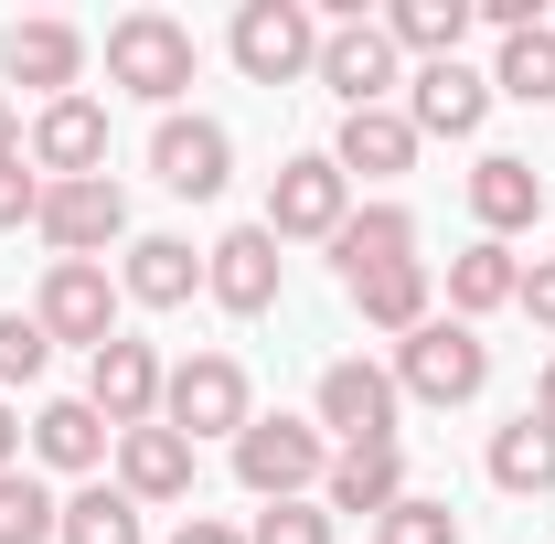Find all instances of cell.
I'll list each match as a JSON object with an SVG mask.
<instances>
[{
  "instance_id": "8fae6325",
  "label": "cell",
  "mask_w": 555,
  "mask_h": 544,
  "mask_svg": "<svg viewBox=\"0 0 555 544\" xmlns=\"http://www.w3.org/2000/svg\"><path fill=\"white\" fill-rule=\"evenodd\" d=\"M160 385H171V363H160V352H150V341H107V352H86V406L107 416V427H118V438H129V427H150V416H160Z\"/></svg>"
},
{
  "instance_id": "603a6c76",
  "label": "cell",
  "mask_w": 555,
  "mask_h": 544,
  "mask_svg": "<svg viewBox=\"0 0 555 544\" xmlns=\"http://www.w3.org/2000/svg\"><path fill=\"white\" fill-rule=\"evenodd\" d=\"M118 288H129L139 310H182V299L204 288V257H193L182 235H139V246H129V277H118Z\"/></svg>"
},
{
  "instance_id": "83f0119b",
  "label": "cell",
  "mask_w": 555,
  "mask_h": 544,
  "mask_svg": "<svg viewBox=\"0 0 555 544\" xmlns=\"http://www.w3.org/2000/svg\"><path fill=\"white\" fill-rule=\"evenodd\" d=\"M54 544H150V534H139V502L118 491V480H86V491L65 502V534Z\"/></svg>"
},
{
  "instance_id": "d6a6232c",
  "label": "cell",
  "mask_w": 555,
  "mask_h": 544,
  "mask_svg": "<svg viewBox=\"0 0 555 544\" xmlns=\"http://www.w3.org/2000/svg\"><path fill=\"white\" fill-rule=\"evenodd\" d=\"M43 352H54V341H43L33 310H0V385H33V374H43Z\"/></svg>"
},
{
  "instance_id": "9c48e42d",
  "label": "cell",
  "mask_w": 555,
  "mask_h": 544,
  "mask_svg": "<svg viewBox=\"0 0 555 544\" xmlns=\"http://www.w3.org/2000/svg\"><path fill=\"white\" fill-rule=\"evenodd\" d=\"M150 171H160V193H182V204H214L224 182H235V139H224V118H160L150 129Z\"/></svg>"
},
{
  "instance_id": "484cf974",
  "label": "cell",
  "mask_w": 555,
  "mask_h": 544,
  "mask_svg": "<svg viewBox=\"0 0 555 544\" xmlns=\"http://www.w3.org/2000/svg\"><path fill=\"white\" fill-rule=\"evenodd\" d=\"M513 288H524V268H513V246H460V257H449V310H460V321H481V310H513Z\"/></svg>"
},
{
  "instance_id": "d6986e66",
  "label": "cell",
  "mask_w": 555,
  "mask_h": 544,
  "mask_svg": "<svg viewBox=\"0 0 555 544\" xmlns=\"http://www.w3.org/2000/svg\"><path fill=\"white\" fill-rule=\"evenodd\" d=\"M332 268H343V288H363V277H385V268H416V213H406V204H363V213H343Z\"/></svg>"
},
{
  "instance_id": "277c9868",
  "label": "cell",
  "mask_w": 555,
  "mask_h": 544,
  "mask_svg": "<svg viewBox=\"0 0 555 544\" xmlns=\"http://www.w3.org/2000/svg\"><path fill=\"white\" fill-rule=\"evenodd\" d=\"M224 43H235L246 86H299V75H321V11L310 0H246Z\"/></svg>"
},
{
  "instance_id": "d4e9b609",
  "label": "cell",
  "mask_w": 555,
  "mask_h": 544,
  "mask_svg": "<svg viewBox=\"0 0 555 544\" xmlns=\"http://www.w3.org/2000/svg\"><path fill=\"white\" fill-rule=\"evenodd\" d=\"M491 480L524 491V502H545V491H555V427L534 406L513 416V427H491Z\"/></svg>"
},
{
  "instance_id": "7a4b0ae2",
  "label": "cell",
  "mask_w": 555,
  "mask_h": 544,
  "mask_svg": "<svg viewBox=\"0 0 555 544\" xmlns=\"http://www.w3.org/2000/svg\"><path fill=\"white\" fill-rule=\"evenodd\" d=\"M107 86H129V96H150V107L171 118V96L193 86V22H171V11L107 22Z\"/></svg>"
},
{
  "instance_id": "7402d4cb",
  "label": "cell",
  "mask_w": 555,
  "mask_h": 544,
  "mask_svg": "<svg viewBox=\"0 0 555 544\" xmlns=\"http://www.w3.org/2000/svg\"><path fill=\"white\" fill-rule=\"evenodd\" d=\"M352 310H363V332H427V321H438V277H427V257H416V268H385V277H363V288H352Z\"/></svg>"
},
{
  "instance_id": "5b68a950",
  "label": "cell",
  "mask_w": 555,
  "mask_h": 544,
  "mask_svg": "<svg viewBox=\"0 0 555 544\" xmlns=\"http://www.w3.org/2000/svg\"><path fill=\"white\" fill-rule=\"evenodd\" d=\"M343 213H352V182H343V160H332V150L278 160V182H268V235H278V246H332V235H343Z\"/></svg>"
},
{
  "instance_id": "f546056e",
  "label": "cell",
  "mask_w": 555,
  "mask_h": 544,
  "mask_svg": "<svg viewBox=\"0 0 555 544\" xmlns=\"http://www.w3.org/2000/svg\"><path fill=\"white\" fill-rule=\"evenodd\" d=\"M65 534V502L33 470H0V544H54Z\"/></svg>"
},
{
  "instance_id": "f1b7e54d",
  "label": "cell",
  "mask_w": 555,
  "mask_h": 544,
  "mask_svg": "<svg viewBox=\"0 0 555 544\" xmlns=\"http://www.w3.org/2000/svg\"><path fill=\"white\" fill-rule=\"evenodd\" d=\"M491 96H524V107H545V96H555V22H534V33H513V43H502Z\"/></svg>"
},
{
  "instance_id": "836d02e7",
  "label": "cell",
  "mask_w": 555,
  "mask_h": 544,
  "mask_svg": "<svg viewBox=\"0 0 555 544\" xmlns=\"http://www.w3.org/2000/svg\"><path fill=\"white\" fill-rule=\"evenodd\" d=\"M33 213H43V171H33V160H0V235L33 224Z\"/></svg>"
},
{
  "instance_id": "ffe728a7",
  "label": "cell",
  "mask_w": 555,
  "mask_h": 544,
  "mask_svg": "<svg viewBox=\"0 0 555 544\" xmlns=\"http://www.w3.org/2000/svg\"><path fill=\"white\" fill-rule=\"evenodd\" d=\"M470 213H481V235H524L534 213H545V171L534 160H513V150H481V171H470Z\"/></svg>"
},
{
  "instance_id": "5bb4252c",
  "label": "cell",
  "mask_w": 555,
  "mask_h": 544,
  "mask_svg": "<svg viewBox=\"0 0 555 544\" xmlns=\"http://www.w3.org/2000/svg\"><path fill=\"white\" fill-rule=\"evenodd\" d=\"M321 86L352 107H385V86H396V33L385 22H321Z\"/></svg>"
},
{
  "instance_id": "4316f807",
  "label": "cell",
  "mask_w": 555,
  "mask_h": 544,
  "mask_svg": "<svg viewBox=\"0 0 555 544\" xmlns=\"http://www.w3.org/2000/svg\"><path fill=\"white\" fill-rule=\"evenodd\" d=\"M385 33H396V54L449 65V54H460V33H470V0H396V11H385Z\"/></svg>"
},
{
  "instance_id": "cb8c5ba5",
  "label": "cell",
  "mask_w": 555,
  "mask_h": 544,
  "mask_svg": "<svg viewBox=\"0 0 555 544\" xmlns=\"http://www.w3.org/2000/svg\"><path fill=\"white\" fill-rule=\"evenodd\" d=\"M107 438H118V427L86 406V396H54V406L33 416V459H43V470H96Z\"/></svg>"
},
{
  "instance_id": "7c38bea8",
  "label": "cell",
  "mask_w": 555,
  "mask_h": 544,
  "mask_svg": "<svg viewBox=\"0 0 555 544\" xmlns=\"http://www.w3.org/2000/svg\"><path fill=\"white\" fill-rule=\"evenodd\" d=\"M22 160H33L43 182H96V171H107V107H96V96H54V107L33 118V139H22Z\"/></svg>"
},
{
  "instance_id": "1f68e13d",
  "label": "cell",
  "mask_w": 555,
  "mask_h": 544,
  "mask_svg": "<svg viewBox=\"0 0 555 544\" xmlns=\"http://www.w3.org/2000/svg\"><path fill=\"white\" fill-rule=\"evenodd\" d=\"M246 544H332V513H321V502H268V513L246 523Z\"/></svg>"
},
{
  "instance_id": "e0dca14e",
  "label": "cell",
  "mask_w": 555,
  "mask_h": 544,
  "mask_svg": "<svg viewBox=\"0 0 555 544\" xmlns=\"http://www.w3.org/2000/svg\"><path fill=\"white\" fill-rule=\"evenodd\" d=\"M118 491H129L139 513H150V502H193V438L160 427V416L129 427V438H118Z\"/></svg>"
},
{
  "instance_id": "2e32d148",
  "label": "cell",
  "mask_w": 555,
  "mask_h": 544,
  "mask_svg": "<svg viewBox=\"0 0 555 544\" xmlns=\"http://www.w3.org/2000/svg\"><path fill=\"white\" fill-rule=\"evenodd\" d=\"M406 502V449H332V480H321V513L332 523H385Z\"/></svg>"
},
{
  "instance_id": "f35d334b",
  "label": "cell",
  "mask_w": 555,
  "mask_h": 544,
  "mask_svg": "<svg viewBox=\"0 0 555 544\" xmlns=\"http://www.w3.org/2000/svg\"><path fill=\"white\" fill-rule=\"evenodd\" d=\"M534 416H545V427H555V363H545V385H534Z\"/></svg>"
},
{
  "instance_id": "8992f818",
  "label": "cell",
  "mask_w": 555,
  "mask_h": 544,
  "mask_svg": "<svg viewBox=\"0 0 555 544\" xmlns=\"http://www.w3.org/2000/svg\"><path fill=\"white\" fill-rule=\"evenodd\" d=\"M246 363L235 352H193V363H171V385H160V427H182V438H246Z\"/></svg>"
},
{
  "instance_id": "30bf717a",
  "label": "cell",
  "mask_w": 555,
  "mask_h": 544,
  "mask_svg": "<svg viewBox=\"0 0 555 544\" xmlns=\"http://www.w3.org/2000/svg\"><path fill=\"white\" fill-rule=\"evenodd\" d=\"M278 277H288V257H278L268 224H235V235H214V246H204V288H214V310H235V321H268V310H278Z\"/></svg>"
},
{
  "instance_id": "9a60e30c",
  "label": "cell",
  "mask_w": 555,
  "mask_h": 544,
  "mask_svg": "<svg viewBox=\"0 0 555 544\" xmlns=\"http://www.w3.org/2000/svg\"><path fill=\"white\" fill-rule=\"evenodd\" d=\"M481 118H491V75H470L460 54L449 65H416V86H406V129L416 139H481Z\"/></svg>"
},
{
  "instance_id": "74e56055",
  "label": "cell",
  "mask_w": 555,
  "mask_h": 544,
  "mask_svg": "<svg viewBox=\"0 0 555 544\" xmlns=\"http://www.w3.org/2000/svg\"><path fill=\"white\" fill-rule=\"evenodd\" d=\"M0 160H22V107L0 96Z\"/></svg>"
},
{
  "instance_id": "52a82bcc",
  "label": "cell",
  "mask_w": 555,
  "mask_h": 544,
  "mask_svg": "<svg viewBox=\"0 0 555 544\" xmlns=\"http://www.w3.org/2000/svg\"><path fill=\"white\" fill-rule=\"evenodd\" d=\"M396 374L385 363H321V438H343V449H396Z\"/></svg>"
},
{
  "instance_id": "4dcf8cb0",
  "label": "cell",
  "mask_w": 555,
  "mask_h": 544,
  "mask_svg": "<svg viewBox=\"0 0 555 544\" xmlns=\"http://www.w3.org/2000/svg\"><path fill=\"white\" fill-rule=\"evenodd\" d=\"M374 544H460V513H449V502H427V491H406V502L374 523Z\"/></svg>"
},
{
  "instance_id": "ba28073f",
  "label": "cell",
  "mask_w": 555,
  "mask_h": 544,
  "mask_svg": "<svg viewBox=\"0 0 555 544\" xmlns=\"http://www.w3.org/2000/svg\"><path fill=\"white\" fill-rule=\"evenodd\" d=\"M33 321H43V341H86V352H107V341H118V288H107V268H96V257H54Z\"/></svg>"
},
{
  "instance_id": "8d00e7d4",
  "label": "cell",
  "mask_w": 555,
  "mask_h": 544,
  "mask_svg": "<svg viewBox=\"0 0 555 544\" xmlns=\"http://www.w3.org/2000/svg\"><path fill=\"white\" fill-rule=\"evenodd\" d=\"M0 470H22V416H11V396H0Z\"/></svg>"
},
{
  "instance_id": "ac0fdd59",
  "label": "cell",
  "mask_w": 555,
  "mask_h": 544,
  "mask_svg": "<svg viewBox=\"0 0 555 544\" xmlns=\"http://www.w3.org/2000/svg\"><path fill=\"white\" fill-rule=\"evenodd\" d=\"M0 75L11 86H43V107L75 96V75H86V33L75 22H11L0 33Z\"/></svg>"
},
{
  "instance_id": "6da1fadb",
  "label": "cell",
  "mask_w": 555,
  "mask_h": 544,
  "mask_svg": "<svg viewBox=\"0 0 555 544\" xmlns=\"http://www.w3.org/2000/svg\"><path fill=\"white\" fill-rule=\"evenodd\" d=\"M235 480H246L257 502H310V491L332 480V438H321V416H246V438H235Z\"/></svg>"
},
{
  "instance_id": "3957f363",
  "label": "cell",
  "mask_w": 555,
  "mask_h": 544,
  "mask_svg": "<svg viewBox=\"0 0 555 544\" xmlns=\"http://www.w3.org/2000/svg\"><path fill=\"white\" fill-rule=\"evenodd\" d=\"M481 385H491V341L470 321H427L396 341V396H416V406H470Z\"/></svg>"
},
{
  "instance_id": "d590c367",
  "label": "cell",
  "mask_w": 555,
  "mask_h": 544,
  "mask_svg": "<svg viewBox=\"0 0 555 544\" xmlns=\"http://www.w3.org/2000/svg\"><path fill=\"white\" fill-rule=\"evenodd\" d=\"M171 544H246V534H235V523H214V513H182V534H171Z\"/></svg>"
},
{
  "instance_id": "e575fe53",
  "label": "cell",
  "mask_w": 555,
  "mask_h": 544,
  "mask_svg": "<svg viewBox=\"0 0 555 544\" xmlns=\"http://www.w3.org/2000/svg\"><path fill=\"white\" fill-rule=\"evenodd\" d=\"M513 299H524V310H534V321H545V332H555V257H534V268H524V288H513Z\"/></svg>"
},
{
  "instance_id": "44dd1931",
  "label": "cell",
  "mask_w": 555,
  "mask_h": 544,
  "mask_svg": "<svg viewBox=\"0 0 555 544\" xmlns=\"http://www.w3.org/2000/svg\"><path fill=\"white\" fill-rule=\"evenodd\" d=\"M332 160H343V182L352 171H363V182H396V171L416 160V129L396 118V107H352L343 139H332Z\"/></svg>"
},
{
  "instance_id": "4fadbf2b",
  "label": "cell",
  "mask_w": 555,
  "mask_h": 544,
  "mask_svg": "<svg viewBox=\"0 0 555 544\" xmlns=\"http://www.w3.org/2000/svg\"><path fill=\"white\" fill-rule=\"evenodd\" d=\"M43 246H65V257H96V246H118L129 235V193L96 171V182H43Z\"/></svg>"
}]
</instances>
